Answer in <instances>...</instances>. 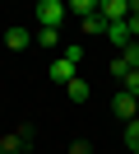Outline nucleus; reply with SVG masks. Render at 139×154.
Instances as JSON below:
<instances>
[{
	"label": "nucleus",
	"instance_id": "12",
	"mask_svg": "<svg viewBox=\"0 0 139 154\" xmlns=\"http://www.w3.org/2000/svg\"><path fill=\"white\" fill-rule=\"evenodd\" d=\"M60 56H65V61H74V66H83L88 47H83V42H65V47H60Z\"/></svg>",
	"mask_w": 139,
	"mask_h": 154
},
{
	"label": "nucleus",
	"instance_id": "9",
	"mask_svg": "<svg viewBox=\"0 0 139 154\" xmlns=\"http://www.w3.org/2000/svg\"><path fill=\"white\" fill-rule=\"evenodd\" d=\"M65 94H70V103H88V98H93V84H88V79H70Z\"/></svg>",
	"mask_w": 139,
	"mask_h": 154
},
{
	"label": "nucleus",
	"instance_id": "6",
	"mask_svg": "<svg viewBox=\"0 0 139 154\" xmlns=\"http://www.w3.org/2000/svg\"><path fill=\"white\" fill-rule=\"evenodd\" d=\"M51 79H56V84H70V79H79V66L65 61V56H56L51 61Z\"/></svg>",
	"mask_w": 139,
	"mask_h": 154
},
{
	"label": "nucleus",
	"instance_id": "4",
	"mask_svg": "<svg viewBox=\"0 0 139 154\" xmlns=\"http://www.w3.org/2000/svg\"><path fill=\"white\" fill-rule=\"evenodd\" d=\"M97 14L107 23H120V19H130V0H97Z\"/></svg>",
	"mask_w": 139,
	"mask_h": 154
},
{
	"label": "nucleus",
	"instance_id": "10",
	"mask_svg": "<svg viewBox=\"0 0 139 154\" xmlns=\"http://www.w3.org/2000/svg\"><path fill=\"white\" fill-rule=\"evenodd\" d=\"M65 10L74 19H88V14H97V0H65Z\"/></svg>",
	"mask_w": 139,
	"mask_h": 154
},
{
	"label": "nucleus",
	"instance_id": "7",
	"mask_svg": "<svg viewBox=\"0 0 139 154\" xmlns=\"http://www.w3.org/2000/svg\"><path fill=\"white\" fill-rule=\"evenodd\" d=\"M107 42H116V47L125 51L130 42H135V38H130V23H125V19H120V23H107Z\"/></svg>",
	"mask_w": 139,
	"mask_h": 154
},
{
	"label": "nucleus",
	"instance_id": "13",
	"mask_svg": "<svg viewBox=\"0 0 139 154\" xmlns=\"http://www.w3.org/2000/svg\"><path fill=\"white\" fill-rule=\"evenodd\" d=\"M125 149L139 154V117H135V122H125Z\"/></svg>",
	"mask_w": 139,
	"mask_h": 154
},
{
	"label": "nucleus",
	"instance_id": "16",
	"mask_svg": "<svg viewBox=\"0 0 139 154\" xmlns=\"http://www.w3.org/2000/svg\"><path fill=\"white\" fill-rule=\"evenodd\" d=\"M130 14H139V0H130Z\"/></svg>",
	"mask_w": 139,
	"mask_h": 154
},
{
	"label": "nucleus",
	"instance_id": "3",
	"mask_svg": "<svg viewBox=\"0 0 139 154\" xmlns=\"http://www.w3.org/2000/svg\"><path fill=\"white\" fill-rule=\"evenodd\" d=\"M111 112H116V117H125V122H135V117H139V98L130 94V89H120V94L111 98Z\"/></svg>",
	"mask_w": 139,
	"mask_h": 154
},
{
	"label": "nucleus",
	"instance_id": "2",
	"mask_svg": "<svg viewBox=\"0 0 139 154\" xmlns=\"http://www.w3.org/2000/svg\"><path fill=\"white\" fill-rule=\"evenodd\" d=\"M23 149H33V131H5L0 135V154H23Z\"/></svg>",
	"mask_w": 139,
	"mask_h": 154
},
{
	"label": "nucleus",
	"instance_id": "11",
	"mask_svg": "<svg viewBox=\"0 0 139 154\" xmlns=\"http://www.w3.org/2000/svg\"><path fill=\"white\" fill-rule=\"evenodd\" d=\"M79 23H83L88 38H107V19H102V14H88V19H79Z\"/></svg>",
	"mask_w": 139,
	"mask_h": 154
},
{
	"label": "nucleus",
	"instance_id": "5",
	"mask_svg": "<svg viewBox=\"0 0 139 154\" xmlns=\"http://www.w3.org/2000/svg\"><path fill=\"white\" fill-rule=\"evenodd\" d=\"M5 47H9V51H23V47H33V33H28L23 23H14V28H5Z\"/></svg>",
	"mask_w": 139,
	"mask_h": 154
},
{
	"label": "nucleus",
	"instance_id": "1",
	"mask_svg": "<svg viewBox=\"0 0 139 154\" xmlns=\"http://www.w3.org/2000/svg\"><path fill=\"white\" fill-rule=\"evenodd\" d=\"M37 28H60L65 19H70V10H65V0H37Z\"/></svg>",
	"mask_w": 139,
	"mask_h": 154
},
{
	"label": "nucleus",
	"instance_id": "14",
	"mask_svg": "<svg viewBox=\"0 0 139 154\" xmlns=\"http://www.w3.org/2000/svg\"><path fill=\"white\" fill-rule=\"evenodd\" d=\"M120 84H125V89H130V94H135V98H139V70H130V75H125V79H120Z\"/></svg>",
	"mask_w": 139,
	"mask_h": 154
},
{
	"label": "nucleus",
	"instance_id": "8",
	"mask_svg": "<svg viewBox=\"0 0 139 154\" xmlns=\"http://www.w3.org/2000/svg\"><path fill=\"white\" fill-rule=\"evenodd\" d=\"M33 42H37V47H51L56 56H60V28H37V33H33Z\"/></svg>",
	"mask_w": 139,
	"mask_h": 154
},
{
	"label": "nucleus",
	"instance_id": "15",
	"mask_svg": "<svg viewBox=\"0 0 139 154\" xmlns=\"http://www.w3.org/2000/svg\"><path fill=\"white\" fill-rule=\"evenodd\" d=\"M65 154H93V145H88V140H74V145H70Z\"/></svg>",
	"mask_w": 139,
	"mask_h": 154
}]
</instances>
